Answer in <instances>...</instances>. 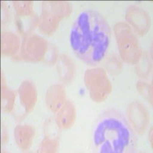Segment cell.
I'll use <instances>...</instances> for the list:
<instances>
[{"mask_svg": "<svg viewBox=\"0 0 153 153\" xmlns=\"http://www.w3.org/2000/svg\"><path fill=\"white\" fill-rule=\"evenodd\" d=\"M17 16H28L32 15V2H13Z\"/></svg>", "mask_w": 153, "mask_h": 153, "instance_id": "18", "label": "cell"}, {"mask_svg": "<svg viewBox=\"0 0 153 153\" xmlns=\"http://www.w3.org/2000/svg\"><path fill=\"white\" fill-rule=\"evenodd\" d=\"M137 89L139 93L148 100L152 104V90L151 86L143 82H139L137 84Z\"/></svg>", "mask_w": 153, "mask_h": 153, "instance_id": "19", "label": "cell"}, {"mask_svg": "<svg viewBox=\"0 0 153 153\" xmlns=\"http://www.w3.org/2000/svg\"><path fill=\"white\" fill-rule=\"evenodd\" d=\"M126 19L139 35H145L151 25L149 15L143 9L136 5H131L127 9Z\"/></svg>", "mask_w": 153, "mask_h": 153, "instance_id": "6", "label": "cell"}, {"mask_svg": "<svg viewBox=\"0 0 153 153\" xmlns=\"http://www.w3.org/2000/svg\"><path fill=\"white\" fill-rule=\"evenodd\" d=\"M35 128L30 125H19L15 128V139L19 148L26 150L31 146L35 136Z\"/></svg>", "mask_w": 153, "mask_h": 153, "instance_id": "11", "label": "cell"}, {"mask_svg": "<svg viewBox=\"0 0 153 153\" xmlns=\"http://www.w3.org/2000/svg\"><path fill=\"white\" fill-rule=\"evenodd\" d=\"M42 9L61 19L68 16L71 12V5L66 2H45Z\"/></svg>", "mask_w": 153, "mask_h": 153, "instance_id": "14", "label": "cell"}, {"mask_svg": "<svg viewBox=\"0 0 153 153\" xmlns=\"http://www.w3.org/2000/svg\"><path fill=\"white\" fill-rule=\"evenodd\" d=\"M110 42V28L99 12L85 10L75 19L70 32L73 52L89 65L100 62L107 52Z\"/></svg>", "mask_w": 153, "mask_h": 153, "instance_id": "1", "label": "cell"}, {"mask_svg": "<svg viewBox=\"0 0 153 153\" xmlns=\"http://www.w3.org/2000/svg\"><path fill=\"white\" fill-rule=\"evenodd\" d=\"M19 94L21 104L27 114L33 110L36 103L37 91L35 84L31 81H24L19 87Z\"/></svg>", "mask_w": 153, "mask_h": 153, "instance_id": "8", "label": "cell"}, {"mask_svg": "<svg viewBox=\"0 0 153 153\" xmlns=\"http://www.w3.org/2000/svg\"><path fill=\"white\" fill-rule=\"evenodd\" d=\"M94 143L101 153H128L136 149V136L124 116L117 110L101 115L94 131Z\"/></svg>", "mask_w": 153, "mask_h": 153, "instance_id": "2", "label": "cell"}, {"mask_svg": "<svg viewBox=\"0 0 153 153\" xmlns=\"http://www.w3.org/2000/svg\"><path fill=\"white\" fill-rule=\"evenodd\" d=\"M57 68L61 81L64 84L71 83L75 72L74 64L72 60L66 55H61L58 58Z\"/></svg>", "mask_w": 153, "mask_h": 153, "instance_id": "12", "label": "cell"}, {"mask_svg": "<svg viewBox=\"0 0 153 153\" xmlns=\"http://www.w3.org/2000/svg\"><path fill=\"white\" fill-rule=\"evenodd\" d=\"M114 31L123 59L130 65L136 64L142 54L137 38L130 27L125 22H118L115 25Z\"/></svg>", "mask_w": 153, "mask_h": 153, "instance_id": "3", "label": "cell"}, {"mask_svg": "<svg viewBox=\"0 0 153 153\" xmlns=\"http://www.w3.org/2000/svg\"><path fill=\"white\" fill-rule=\"evenodd\" d=\"M15 92L9 89L2 80V109L5 112H10L14 106Z\"/></svg>", "mask_w": 153, "mask_h": 153, "instance_id": "16", "label": "cell"}, {"mask_svg": "<svg viewBox=\"0 0 153 153\" xmlns=\"http://www.w3.org/2000/svg\"><path fill=\"white\" fill-rule=\"evenodd\" d=\"M61 18L52 13L42 10V14L39 19V29L46 35H51L57 29Z\"/></svg>", "mask_w": 153, "mask_h": 153, "instance_id": "13", "label": "cell"}, {"mask_svg": "<svg viewBox=\"0 0 153 153\" xmlns=\"http://www.w3.org/2000/svg\"><path fill=\"white\" fill-rule=\"evenodd\" d=\"M45 102L51 111L56 113L65 103V90L60 84H54L48 89Z\"/></svg>", "mask_w": 153, "mask_h": 153, "instance_id": "9", "label": "cell"}, {"mask_svg": "<svg viewBox=\"0 0 153 153\" xmlns=\"http://www.w3.org/2000/svg\"><path fill=\"white\" fill-rule=\"evenodd\" d=\"M59 137H49L45 136L41 143L40 152H55L58 148Z\"/></svg>", "mask_w": 153, "mask_h": 153, "instance_id": "17", "label": "cell"}, {"mask_svg": "<svg viewBox=\"0 0 153 153\" xmlns=\"http://www.w3.org/2000/svg\"><path fill=\"white\" fill-rule=\"evenodd\" d=\"M19 38L14 34L3 32L2 34V53L4 55H13L19 48Z\"/></svg>", "mask_w": 153, "mask_h": 153, "instance_id": "15", "label": "cell"}, {"mask_svg": "<svg viewBox=\"0 0 153 153\" xmlns=\"http://www.w3.org/2000/svg\"><path fill=\"white\" fill-rule=\"evenodd\" d=\"M46 50L47 42L38 35L27 37L22 45V55L28 61H40L45 54Z\"/></svg>", "mask_w": 153, "mask_h": 153, "instance_id": "5", "label": "cell"}, {"mask_svg": "<svg viewBox=\"0 0 153 153\" xmlns=\"http://www.w3.org/2000/svg\"><path fill=\"white\" fill-rule=\"evenodd\" d=\"M76 112L73 103L71 101H66L62 107L57 113L56 121L61 129H68L74 123Z\"/></svg>", "mask_w": 153, "mask_h": 153, "instance_id": "10", "label": "cell"}, {"mask_svg": "<svg viewBox=\"0 0 153 153\" xmlns=\"http://www.w3.org/2000/svg\"><path fill=\"white\" fill-rule=\"evenodd\" d=\"M84 83L91 99L102 102L112 91V84L106 71L102 68L87 70L84 74Z\"/></svg>", "mask_w": 153, "mask_h": 153, "instance_id": "4", "label": "cell"}, {"mask_svg": "<svg viewBox=\"0 0 153 153\" xmlns=\"http://www.w3.org/2000/svg\"><path fill=\"white\" fill-rule=\"evenodd\" d=\"M127 116L136 132H145L149 123V117L146 108L141 103L138 101L131 103L127 108Z\"/></svg>", "mask_w": 153, "mask_h": 153, "instance_id": "7", "label": "cell"}]
</instances>
